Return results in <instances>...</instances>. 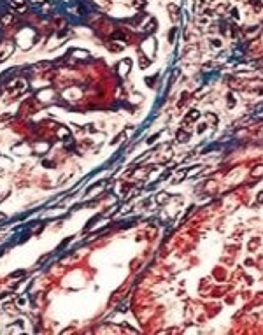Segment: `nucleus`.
<instances>
[{"mask_svg":"<svg viewBox=\"0 0 263 335\" xmlns=\"http://www.w3.org/2000/svg\"><path fill=\"white\" fill-rule=\"evenodd\" d=\"M144 4H146V2H144V0H137V2H135V4H133V5H137V7H142V5H144Z\"/></svg>","mask_w":263,"mask_h":335,"instance_id":"1","label":"nucleus"}]
</instances>
